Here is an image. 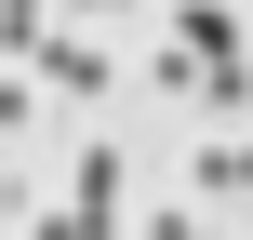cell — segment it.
I'll list each match as a JSON object with an SVG mask.
<instances>
[{"mask_svg":"<svg viewBox=\"0 0 253 240\" xmlns=\"http://www.w3.org/2000/svg\"><path fill=\"white\" fill-rule=\"evenodd\" d=\"M27 240H120V147H80V174H67V200H40Z\"/></svg>","mask_w":253,"mask_h":240,"instance_id":"6da1fadb","label":"cell"},{"mask_svg":"<svg viewBox=\"0 0 253 240\" xmlns=\"http://www.w3.org/2000/svg\"><path fill=\"white\" fill-rule=\"evenodd\" d=\"M27 80L80 107V94H107V80H120V53H107L93 27H67V13H53V27H40V53H27Z\"/></svg>","mask_w":253,"mask_h":240,"instance_id":"7a4b0ae2","label":"cell"},{"mask_svg":"<svg viewBox=\"0 0 253 240\" xmlns=\"http://www.w3.org/2000/svg\"><path fill=\"white\" fill-rule=\"evenodd\" d=\"M187 187H200V200H253V147H200Z\"/></svg>","mask_w":253,"mask_h":240,"instance_id":"3957f363","label":"cell"},{"mask_svg":"<svg viewBox=\"0 0 253 240\" xmlns=\"http://www.w3.org/2000/svg\"><path fill=\"white\" fill-rule=\"evenodd\" d=\"M40 27H53V0H0V53H13V67L40 53Z\"/></svg>","mask_w":253,"mask_h":240,"instance_id":"277c9868","label":"cell"},{"mask_svg":"<svg viewBox=\"0 0 253 240\" xmlns=\"http://www.w3.org/2000/svg\"><path fill=\"white\" fill-rule=\"evenodd\" d=\"M27 107H40V80H27V67H13V53H0V134H13V120H27Z\"/></svg>","mask_w":253,"mask_h":240,"instance_id":"5b68a950","label":"cell"},{"mask_svg":"<svg viewBox=\"0 0 253 240\" xmlns=\"http://www.w3.org/2000/svg\"><path fill=\"white\" fill-rule=\"evenodd\" d=\"M147 240H227V227H200L187 200H160V214H147Z\"/></svg>","mask_w":253,"mask_h":240,"instance_id":"8992f818","label":"cell"},{"mask_svg":"<svg viewBox=\"0 0 253 240\" xmlns=\"http://www.w3.org/2000/svg\"><path fill=\"white\" fill-rule=\"evenodd\" d=\"M53 13H67V27H107V13H133V0H53Z\"/></svg>","mask_w":253,"mask_h":240,"instance_id":"52a82bcc","label":"cell"}]
</instances>
